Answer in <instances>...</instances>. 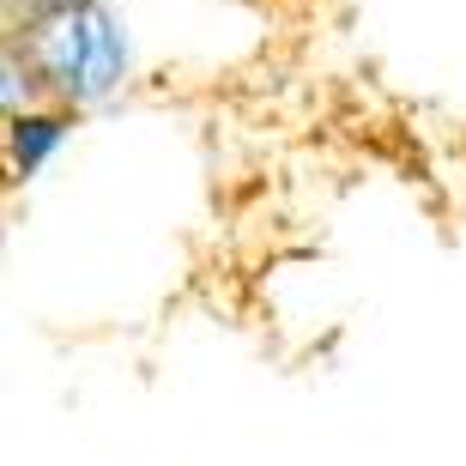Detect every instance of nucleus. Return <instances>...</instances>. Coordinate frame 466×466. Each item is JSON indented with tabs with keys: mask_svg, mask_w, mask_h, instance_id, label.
<instances>
[{
	"mask_svg": "<svg viewBox=\"0 0 466 466\" xmlns=\"http://www.w3.org/2000/svg\"><path fill=\"white\" fill-rule=\"evenodd\" d=\"M73 127H79V109H67V104H36V109H25V116H13L0 127L6 176H13V182H36L55 157L67 152Z\"/></svg>",
	"mask_w": 466,
	"mask_h": 466,
	"instance_id": "obj_2",
	"label": "nucleus"
},
{
	"mask_svg": "<svg viewBox=\"0 0 466 466\" xmlns=\"http://www.w3.org/2000/svg\"><path fill=\"white\" fill-rule=\"evenodd\" d=\"M6 36L31 55L49 104H67L79 116L109 109L121 91L134 86V25L121 13V0L25 18V25H6Z\"/></svg>",
	"mask_w": 466,
	"mask_h": 466,
	"instance_id": "obj_1",
	"label": "nucleus"
},
{
	"mask_svg": "<svg viewBox=\"0 0 466 466\" xmlns=\"http://www.w3.org/2000/svg\"><path fill=\"white\" fill-rule=\"evenodd\" d=\"M79 6H104V0H6V25L49 18V13H79Z\"/></svg>",
	"mask_w": 466,
	"mask_h": 466,
	"instance_id": "obj_4",
	"label": "nucleus"
},
{
	"mask_svg": "<svg viewBox=\"0 0 466 466\" xmlns=\"http://www.w3.org/2000/svg\"><path fill=\"white\" fill-rule=\"evenodd\" d=\"M49 104V91H43V79H36L31 55L18 49L13 36H0V121L25 116V109Z\"/></svg>",
	"mask_w": 466,
	"mask_h": 466,
	"instance_id": "obj_3",
	"label": "nucleus"
}]
</instances>
